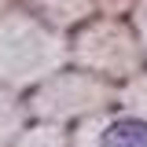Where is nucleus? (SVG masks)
Segmentation results:
<instances>
[{"mask_svg":"<svg viewBox=\"0 0 147 147\" xmlns=\"http://www.w3.org/2000/svg\"><path fill=\"white\" fill-rule=\"evenodd\" d=\"M103 147H147V121L144 118H118L103 132Z\"/></svg>","mask_w":147,"mask_h":147,"instance_id":"obj_1","label":"nucleus"}]
</instances>
